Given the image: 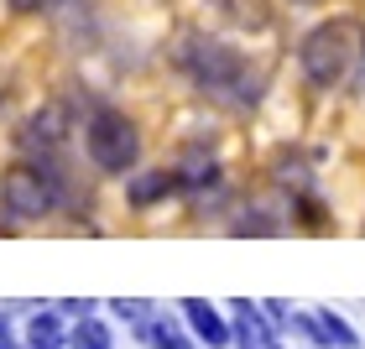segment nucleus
I'll list each match as a JSON object with an SVG mask.
<instances>
[{"instance_id": "obj_19", "label": "nucleus", "mask_w": 365, "mask_h": 349, "mask_svg": "<svg viewBox=\"0 0 365 349\" xmlns=\"http://www.w3.org/2000/svg\"><path fill=\"white\" fill-rule=\"evenodd\" d=\"M0 349H11V323L0 318Z\"/></svg>"}, {"instance_id": "obj_11", "label": "nucleus", "mask_w": 365, "mask_h": 349, "mask_svg": "<svg viewBox=\"0 0 365 349\" xmlns=\"http://www.w3.org/2000/svg\"><path fill=\"white\" fill-rule=\"evenodd\" d=\"M173 188H178V172H146V177L130 182V204L146 209V204H157V198H168Z\"/></svg>"}, {"instance_id": "obj_16", "label": "nucleus", "mask_w": 365, "mask_h": 349, "mask_svg": "<svg viewBox=\"0 0 365 349\" xmlns=\"http://www.w3.org/2000/svg\"><path fill=\"white\" fill-rule=\"evenodd\" d=\"M58 313L78 323V318H94V303H89V297H63V308H58Z\"/></svg>"}, {"instance_id": "obj_14", "label": "nucleus", "mask_w": 365, "mask_h": 349, "mask_svg": "<svg viewBox=\"0 0 365 349\" xmlns=\"http://www.w3.org/2000/svg\"><path fill=\"white\" fill-rule=\"evenodd\" d=\"M292 328H297L313 349H334V344H329V334H324V323H319V313H292Z\"/></svg>"}, {"instance_id": "obj_7", "label": "nucleus", "mask_w": 365, "mask_h": 349, "mask_svg": "<svg viewBox=\"0 0 365 349\" xmlns=\"http://www.w3.org/2000/svg\"><path fill=\"white\" fill-rule=\"evenodd\" d=\"M63 130H68V115H63L58 105H47L42 115H31L26 120V130H21V146H31V152H58L63 146Z\"/></svg>"}, {"instance_id": "obj_3", "label": "nucleus", "mask_w": 365, "mask_h": 349, "mask_svg": "<svg viewBox=\"0 0 365 349\" xmlns=\"http://www.w3.org/2000/svg\"><path fill=\"white\" fill-rule=\"evenodd\" d=\"M84 146H89V162L99 172L120 177V172L136 167V157H141V130L125 110H94L89 130H84Z\"/></svg>"}, {"instance_id": "obj_2", "label": "nucleus", "mask_w": 365, "mask_h": 349, "mask_svg": "<svg viewBox=\"0 0 365 349\" xmlns=\"http://www.w3.org/2000/svg\"><path fill=\"white\" fill-rule=\"evenodd\" d=\"M182 68H188L193 84L209 89V94L240 99V105H245V99H256V78H251V68H245V58L235 53V47H225V42L193 37L188 53H182Z\"/></svg>"}, {"instance_id": "obj_9", "label": "nucleus", "mask_w": 365, "mask_h": 349, "mask_svg": "<svg viewBox=\"0 0 365 349\" xmlns=\"http://www.w3.org/2000/svg\"><path fill=\"white\" fill-rule=\"evenodd\" d=\"M68 334H63V313H31L26 323V349H63Z\"/></svg>"}, {"instance_id": "obj_18", "label": "nucleus", "mask_w": 365, "mask_h": 349, "mask_svg": "<svg viewBox=\"0 0 365 349\" xmlns=\"http://www.w3.org/2000/svg\"><path fill=\"white\" fill-rule=\"evenodd\" d=\"M53 6H63V0H11L16 16H42V11H53Z\"/></svg>"}, {"instance_id": "obj_17", "label": "nucleus", "mask_w": 365, "mask_h": 349, "mask_svg": "<svg viewBox=\"0 0 365 349\" xmlns=\"http://www.w3.org/2000/svg\"><path fill=\"white\" fill-rule=\"evenodd\" d=\"M261 313L272 318V328H292V313H287V303H277V297H272V303H261Z\"/></svg>"}, {"instance_id": "obj_5", "label": "nucleus", "mask_w": 365, "mask_h": 349, "mask_svg": "<svg viewBox=\"0 0 365 349\" xmlns=\"http://www.w3.org/2000/svg\"><path fill=\"white\" fill-rule=\"evenodd\" d=\"M230 328H235V349H277V328L261 313V303H245L235 297L230 303Z\"/></svg>"}, {"instance_id": "obj_4", "label": "nucleus", "mask_w": 365, "mask_h": 349, "mask_svg": "<svg viewBox=\"0 0 365 349\" xmlns=\"http://www.w3.org/2000/svg\"><path fill=\"white\" fill-rule=\"evenodd\" d=\"M58 204V177L47 167H31V162H16V167L0 172V214L6 219H42Z\"/></svg>"}, {"instance_id": "obj_12", "label": "nucleus", "mask_w": 365, "mask_h": 349, "mask_svg": "<svg viewBox=\"0 0 365 349\" xmlns=\"http://www.w3.org/2000/svg\"><path fill=\"white\" fill-rule=\"evenodd\" d=\"M110 323H99V318H78L68 328V349H110Z\"/></svg>"}, {"instance_id": "obj_8", "label": "nucleus", "mask_w": 365, "mask_h": 349, "mask_svg": "<svg viewBox=\"0 0 365 349\" xmlns=\"http://www.w3.org/2000/svg\"><path fill=\"white\" fill-rule=\"evenodd\" d=\"M220 182V162L214 157H204L193 146L188 157H182V167H178V188H188V193H204V188H214Z\"/></svg>"}, {"instance_id": "obj_6", "label": "nucleus", "mask_w": 365, "mask_h": 349, "mask_svg": "<svg viewBox=\"0 0 365 349\" xmlns=\"http://www.w3.org/2000/svg\"><path fill=\"white\" fill-rule=\"evenodd\" d=\"M182 323L193 328V339L198 344H209V349H225V344H235V328L225 323V313H214L204 297H182Z\"/></svg>"}, {"instance_id": "obj_13", "label": "nucleus", "mask_w": 365, "mask_h": 349, "mask_svg": "<svg viewBox=\"0 0 365 349\" xmlns=\"http://www.w3.org/2000/svg\"><path fill=\"white\" fill-rule=\"evenodd\" d=\"M319 323H324V334H329V344L334 349H360V339H355V328L339 318L334 308H319Z\"/></svg>"}, {"instance_id": "obj_1", "label": "nucleus", "mask_w": 365, "mask_h": 349, "mask_svg": "<svg viewBox=\"0 0 365 349\" xmlns=\"http://www.w3.org/2000/svg\"><path fill=\"white\" fill-rule=\"evenodd\" d=\"M365 58V26L355 16H334V21H319L297 47V63H303V78L313 89H339L344 78L360 68Z\"/></svg>"}, {"instance_id": "obj_15", "label": "nucleus", "mask_w": 365, "mask_h": 349, "mask_svg": "<svg viewBox=\"0 0 365 349\" xmlns=\"http://www.w3.org/2000/svg\"><path fill=\"white\" fill-rule=\"evenodd\" d=\"M110 313H115L120 323H146V318H152V308L136 303V297H120V303H110Z\"/></svg>"}, {"instance_id": "obj_10", "label": "nucleus", "mask_w": 365, "mask_h": 349, "mask_svg": "<svg viewBox=\"0 0 365 349\" xmlns=\"http://www.w3.org/2000/svg\"><path fill=\"white\" fill-rule=\"evenodd\" d=\"M136 334H141L146 344H157V349H198V344L182 339L178 318H146V323H136Z\"/></svg>"}]
</instances>
